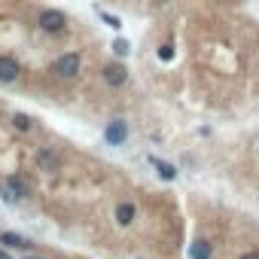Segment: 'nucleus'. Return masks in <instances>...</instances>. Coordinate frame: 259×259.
Here are the masks:
<instances>
[{
    "label": "nucleus",
    "mask_w": 259,
    "mask_h": 259,
    "mask_svg": "<svg viewBox=\"0 0 259 259\" xmlns=\"http://www.w3.org/2000/svg\"><path fill=\"white\" fill-rule=\"evenodd\" d=\"M37 25H40V31H46V34H58V31H64L67 16H64L61 10H43L40 19H37Z\"/></svg>",
    "instance_id": "obj_1"
},
{
    "label": "nucleus",
    "mask_w": 259,
    "mask_h": 259,
    "mask_svg": "<svg viewBox=\"0 0 259 259\" xmlns=\"http://www.w3.org/2000/svg\"><path fill=\"white\" fill-rule=\"evenodd\" d=\"M79 67H82L79 52H67V55H61V58L55 61V73H58V76H67V79H73V76L79 73Z\"/></svg>",
    "instance_id": "obj_2"
},
{
    "label": "nucleus",
    "mask_w": 259,
    "mask_h": 259,
    "mask_svg": "<svg viewBox=\"0 0 259 259\" xmlns=\"http://www.w3.org/2000/svg\"><path fill=\"white\" fill-rule=\"evenodd\" d=\"M104 138H107V144H113V147L125 144V138H128V125H125L122 119H113V122L104 128Z\"/></svg>",
    "instance_id": "obj_3"
},
{
    "label": "nucleus",
    "mask_w": 259,
    "mask_h": 259,
    "mask_svg": "<svg viewBox=\"0 0 259 259\" xmlns=\"http://www.w3.org/2000/svg\"><path fill=\"white\" fill-rule=\"evenodd\" d=\"M19 76V61L13 55H0V82H16Z\"/></svg>",
    "instance_id": "obj_4"
},
{
    "label": "nucleus",
    "mask_w": 259,
    "mask_h": 259,
    "mask_svg": "<svg viewBox=\"0 0 259 259\" xmlns=\"http://www.w3.org/2000/svg\"><path fill=\"white\" fill-rule=\"evenodd\" d=\"M37 165H40L43 171H58V168H61V159H58V153H55V150L43 147V150L37 153Z\"/></svg>",
    "instance_id": "obj_5"
},
{
    "label": "nucleus",
    "mask_w": 259,
    "mask_h": 259,
    "mask_svg": "<svg viewBox=\"0 0 259 259\" xmlns=\"http://www.w3.org/2000/svg\"><path fill=\"white\" fill-rule=\"evenodd\" d=\"M4 189L13 195V198H28L31 195V189H28V183L25 180H19V177H7V183H4Z\"/></svg>",
    "instance_id": "obj_6"
},
{
    "label": "nucleus",
    "mask_w": 259,
    "mask_h": 259,
    "mask_svg": "<svg viewBox=\"0 0 259 259\" xmlns=\"http://www.w3.org/2000/svg\"><path fill=\"white\" fill-rule=\"evenodd\" d=\"M125 76H128V70H125L122 64H107V67H104V79H107L110 85H122Z\"/></svg>",
    "instance_id": "obj_7"
},
{
    "label": "nucleus",
    "mask_w": 259,
    "mask_h": 259,
    "mask_svg": "<svg viewBox=\"0 0 259 259\" xmlns=\"http://www.w3.org/2000/svg\"><path fill=\"white\" fill-rule=\"evenodd\" d=\"M116 220H119V226H132L135 223V204L132 201H122L116 207Z\"/></svg>",
    "instance_id": "obj_8"
},
{
    "label": "nucleus",
    "mask_w": 259,
    "mask_h": 259,
    "mask_svg": "<svg viewBox=\"0 0 259 259\" xmlns=\"http://www.w3.org/2000/svg\"><path fill=\"white\" fill-rule=\"evenodd\" d=\"M189 256H192V259H210V244H207V241H195V244L189 247Z\"/></svg>",
    "instance_id": "obj_9"
},
{
    "label": "nucleus",
    "mask_w": 259,
    "mask_h": 259,
    "mask_svg": "<svg viewBox=\"0 0 259 259\" xmlns=\"http://www.w3.org/2000/svg\"><path fill=\"white\" fill-rule=\"evenodd\" d=\"M0 241H4L7 247H22V250H25V247H31V244H28L22 235H16V232H4V235H0Z\"/></svg>",
    "instance_id": "obj_10"
},
{
    "label": "nucleus",
    "mask_w": 259,
    "mask_h": 259,
    "mask_svg": "<svg viewBox=\"0 0 259 259\" xmlns=\"http://www.w3.org/2000/svg\"><path fill=\"white\" fill-rule=\"evenodd\" d=\"M153 165H156V171H159V177H165V180H174V177H177V168H174L171 162H159V159H156Z\"/></svg>",
    "instance_id": "obj_11"
},
{
    "label": "nucleus",
    "mask_w": 259,
    "mask_h": 259,
    "mask_svg": "<svg viewBox=\"0 0 259 259\" xmlns=\"http://www.w3.org/2000/svg\"><path fill=\"white\" fill-rule=\"evenodd\" d=\"M98 16L104 19V25H107V28H113V31H119V28H122V19H119V16H110L107 10H98Z\"/></svg>",
    "instance_id": "obj_12"
},
{
    "label": "nucleus",
    "mask_w": 259,
    "mask_h": 259,
    "mask_svg": "<svg viewBox=\"0 0 259 259\" xmlns=\"http://www.w3.org/2000/svg\"><path fill=\"white\" fill-rule=\"evenodd\" d=\"M13 125L19 128V132H28V128H31V119H28L25 113H16V116H13Z\"/></svg>",
    "instance_id": "obj_13"
},
{
    "label": "nucleus",
    "mask_w": 259,
    "mask_h": 259,
    "mask_svg": "<svg viewBox=\"0 0 259 259\" xmlns=\"http://www.w3.org/2000/svg\"><path fill=\"white\" fill-rule=\"evenodd\" d=\"M113 52H116L119 58H125V55H128V43H125V40H116V43H113Z\"/></svg>",
    "instance_id": "obj_14"
},
{
    "label": "nucleus",
    "mask_w": 259,
    "mask_h": 259,
    "mask_svg": "<svg viewBox=\"0 0 259 259\" xmlns=\"http://www.w3.org/2000/svg\"><path fill=\"white\" fill-rule=\"evenodd\" d=\"M159 58H165V61H168V58H174V49H171V46H165V49H159Z\"/></svg>",
    "instance_id": "obj_15"
},
{
    "label": "nucleus",
    "mask_w": 259,
    "mask_h": 259,
    "mask_svg": "<svg viewBox=\"0 0 259 259\" xmlns=\"http://www.w3.org/2000/svg\"><path fill=\"white\" fill-rule=\"evenodd\" d=\"M241 259H259V253H244Z\"/></svg>",
    "instance_id": "obj_16"
},
{
    "label": "nucleus",
    "mask_w": 259,
    "mask_h": 259,
    "mask_svg": "<svg viewBox=\"0 0 259 259\" xmlns=\"http://www.w3.org/2000/svg\"><path fill=\"white\" fill-rule=\"evenodd\" d=\"M0 259H13V256H10V253H7V250H0Z\"/></svg>",
    "instance_id": "obj_17"
},
{
    "label": "nucleus",
    "mask_w": 259,
    "mask_h": 259,
    "mask_svg": "<svg viewBox=\"0 0 259 259\" xmlns=\"http://www.w3.org/2000/svg\"><path fill=\"white\" fill-rule=\"evenodd\" d=\"M28 259H37V256H28Z\"/></svg>",
    "instance_id": "obj_18"
}]
</instances>
